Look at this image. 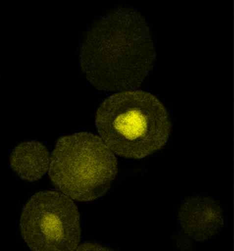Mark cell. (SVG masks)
<instances>
[{"mask_svg": "<svg viewBox=\"0 0 234 251\" xmlns=\"http://www.w3.org/2000/svg\"><path fill=\"white\" fill-rule=\"evenodd\" d=\"M83 75L101 91L135 90L154 67L156 50L142 15L132 7L110 9L95 21L79 51Z\"/></svg>", "mask_w": 234, "mask_h": 251, "instance_id": "obj_1", "label": "cell"}, {"mask_svg": "<svg viewBox=\"0 0 234 251\" xmlns=\"http://www.w3.org/2000/svg\"><path fill=\"white\" fill-rule=\"evenodd\" d=\"M95 124L113 152L128 159H143L162 149L172 130L170 115L162 102L137 90L107 98L98 107Z\"/></svg>", "mask_w": 234, "mask_h": 251, "instance_id": "obj_2", "label": "cell"}, {"mask_svg": "<svg viewBox=\"0 0 234 251\" xmlns=\"http://www.w3.org/2000/svg\"><path fill=\"white\" fill-rule=\"evenodd\" d=\"M117 173L114 152L102 138L90 132L60 138L50 160L52 185L79 201H91L105 194Z\"/></svg>", "mask_w": 234, "mask_h": 251, "instance_id": "obj_3", "label": "cell"}, {"mask_svg": "<svg viewBox=\"0 0 234 251\" xmlns=\"http://www.w3.org/2000/svg\"><path fill=\"white\" fill-rule=\"evenodd\" d=\"M20 227L27 247L36 251H74L81 234L76 204L67 195L52 191L30 198L22 210Z\"/></svg>", "mask_w": 234, "mask_h": 251, "instance_id": "obj_4", "label": "cell"}, {"mask_svg": "<svg viewBox=\"0 0 234 251\" xmlns=\"http://www.w3.org/2000/svg\"><path fill=\"white\" fill-rule=\"evenodd\" d=\"M179 222L186 234L197 242L209 239L220 227V212L210 198L195 197L182 203Z\"/></svg>", "mask_w": 234, "mask_h": 251, "instance_id": "obj_5", "label": "cell"}, {"mask_svg": "<svg viewBox=\"0 0 234 251\" xmlns=\"http://www.w3.org/2000/svg\"><path fill=\"white\" fill-rule=\"evenodd\" d=\"M50 154L46 147L37 141L20 144L12 152L10 164L22 179L37 181L44 176L50 165Z\"/></svg>", "mask_w": 234, "mask_h": 251, "instance_id": "obj_6", "label": "cell"}, {"mask_svg": "<svg viewBox=\"0 0 234 251\" xmlns=\"http://www.w3.org/2000/svg\"><path fill=\"white\" fill-rule=\"evenodd\" d=\"M77 250L87 251V250H96V251H107L108 249L103 247L102 245L97 244V243H85L84 244L78 247Z\"/></svg>", "mask_w": 234, "mask_h": 251, "instance_id": "obj_7", "label": "cell"}]
</instances>
